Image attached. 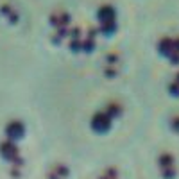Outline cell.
Here are the masks:
<instances>
[{
	"label": "cell",
	"instance_id": "3",
	"mask_svg": "<svg viewBox=\"0 0 179 179\" xmlns=\"http://www.w3.org/2000/svg\"><path fill=\"white\" fill-rule=\"evenodd\" d=\"M0 11L6 14V16H7L11 21H16V20H18V13H16V11H14L13 7L9 6V4H2V6H0Z\"/></svg>",
	"mask_w": 179,
	"mask_h": 179
},
{
	"label": "cell",
	"instance_id": "2",
	"mask_svg": "<svg viewBox=\"0 0 179 179\" xmlns=\"http://www.w3.org/2000/svg\"><path fill=\"white\" fill-rule=\"evenodd\" d=\"M6 133H7L9 138H18V136H21V133H23V125H21V122H18V120L11 122V124L6 127Z\"/></svg>",
	"mask_w": 179,
	"mask_h": 179
},
{
	"label": "cell",
	"instance_id": "1",
	"mask_svg": "<svg viewBox=\"0 0 179 179\" xmlns=\"http://www.w3.org/2000/svg\"><path fill=\"white\" fill-rule=\"evenodd\" d=\"M0 150H2V154H4L7 159H14V158H18V149H16L9 140H6V142L0 143Z\"/></svg>",
	"mask_w": 179,
	"mask_h": 179
}]
</instances>
